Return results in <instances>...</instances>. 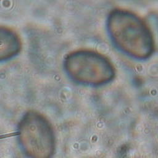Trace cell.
<instances>
[{
  "label": "cell",
  "instance_id": "6da1fadb",
  "mask_svg": "<svg viewBox=\"0 0 158 158\" xmlns=\"http://www.w3.org/2000/svg\"><path fill=\"white\" fill-rule=\"evenodd\" d=\"M107 29L112 41L127 55L145 59L153 53L154 41L149 27L131 11L112 10L107 19Z\"/></svg>",
  "mask_w": 158,
  "mask_h": 158
},
{
  "label": "cell",
  "instance_id": "7a4b0ae2",
  "mask_svg": "<svg viewBox=\"0 0 158 158\" xmlns=\"http://www.w3.org/2000/svg\"><path fill=\"white\" fill-rule=\"evenodd\" d=\"M64 67L72 80L85 85L106 84L116 74L113 64L105 56L88 50L69 53L65 58Z\"/></svg>",
  "mask_w": 158,
  "mask_h": 158
},
{
  "label": "cell",
  "instance_id": "3957f363",
  "mask_svg": "<svg viewBox=\"0 0 158 158\" xmlns=\"http://www.w3.org/2000/svg\"><path fill=\"white\" fill-rule=\"evenodd\" d=\"M19 138L29 153L42 151L47 158L53 153L55 138L50 123L39 113L29 112L22 118L19 127Z\"/></svg>",
  "mask_w": 158,
  "mask_h": 158
},
{
  "label": "cell",
  "instance_id": "277c9868",
  "mask_svg": "<svg viewBox=\"0 0 158 158\" xmlns=\"http://www.w3.org/2000/svg\"><path fill=\"white\" fill-rule=\"evenodd\" d=\"M20 49V40L16 32L6 27H0V62L14 58Z\"/></svg>",
  "mask_w": 158,
  "mask_h": 158
}]
</instances>
